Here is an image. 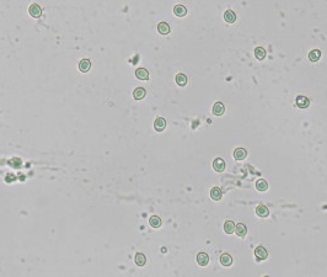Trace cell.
I'll return each instance as SVG.
<instances>
[{
	"mask_svg": "<svg viewBox=\"0 0 327 277\" xmlns=\"http://www.w3.org/2000/svg\"><path fill=\"white\" fill-rule=\"evenodd\" d=\"M224 111H225L224 105H223L221 102H215V105L213 106V113H214L215 116H221V115L224 113Z\"/></svg>",
	"mask_w": 327,
	"mask_h": 277,
	"instance_id": "obj_16",
	"label": "cell"
},
{
	"mask_svg": "<svg viewBox=\"0 0 327 277\" xmlns=\"http://www.w3.org/2000/svg\"><path fill=\"white\" fill-rule=\"evenodd\" d=\"M231 262H232V259H231V256L229 254H223L220 256V264L223 266H230Z\"/></svg>",
	"mask_w": 327,
	"mask_h": 277,
	"instance_id": "obj_15",
	"label": "cell"
},
{
	"mask_svg": "<svg viewBox=\"0 0 327 277\" xmlns=\"http://www.w3.org/2000/svg\"><path fill=\"white\" fill-rule=\"evenodd\" d=\"M134 261H135V264H137L138 266H144L145 262H147V259H145L144 254L138 253V254L135 255V258H134Z\"/></svg>",
	"mask_w": 327,
	"mask_h": 277,
	"instance_id": "obj_17",
	"label": "cell"
},
{
	"mask_svg": "<svg viewBox=\"0 0 327 277\" xmlns=\"http://www.w3.org/2000/svg\"><path fill=\"white\" fill-rule=\"evenodd\" d=\"M173 12H175L176 16L182 17V16H185V15L187 14V9H186L183 5H176L175 9H173Z\"/></svg>",
	"mask_w": 327,
	"mask_h": 277,
	"instance_id": "obj_13",
	"label": "cell"
},
{
	"mask_svg": "<svg viewBox=\"0 0 327 277\" xmlns=\"http://www.w3.org/2000/svg\"><path fill=\"white\" fill-rule=\"evenodd\" d=\"M90 68H91V63H90L89 59H83V60H80V63H79V69H80V71H83V73H87V71L90 70Z\"/></svg>",
	"mask_w": 327,
	"mask_h": 277,
	"instance_id": "obj_5",
	"label": "cell"
},
{
	"mask_svg": "<svg viewBox=\"0 0 327 277\" xmlns=\"http://www.w3.org/2000/svg\"><path fill=\"white\" fill-rule=\"evenodd\" d=\"M309 104H310V101H309V99H308L306 96L300 95V96L296 97V105H298L300 109H306V107L309 106Z\"/></svg>",
	"mask_w": 327,
	"mask_h": 277,
	"instance_id": "obj_4",
	"label": "cell"
},
{
	"mask_svg": "<svg viewBox=\"0 0 327 277\" xmlns=\"http://www.w3.org/2000/svg\"><path fill=\"white\" fill-rule=\"evenodd\" d=\"M246 155H247V152H246V149H244V148H237V149H235V152H234V158H235L236 160H242V159L246 158Z\"/></svg>",
	"mask_w": 327,
	"mask_h": 277,
	"instance_id": "obj_6",
	"label": "cell"
},
{
	"mask_svg": "<svg viewBox=\"0 0 327 277\" xmlns=\"http://www.w3.org/2000/svg\"><path fill=\"white\" fill-rule=\"evenodd\" d=\"M255 55H256V58L260 59V60L265 59V57H266V50L262 48V47H257V48L255 50Z\"/></svg>",
	"mask_w": 327,
	"mask_h": 277,
	"instance_id": "obj_24",
	"label": "cell"
},
{
	"mask_svg": "<svg viewBox=\"0 0 327 277\" xmlns=\"http://www.w3.org/2000/svg\"><path fill=\"white\" fill-rule=\"evenodd\" d=\"M165 127H166V121H165L164 118L159 117V118H156V119H155V122H154V128H155L158 132H161V131H164V129H165Z\"/></svg>",
	"mask_w": 327,
	"mask_h": 277,
	"instance_id": "obj_7",
	"label": "cell"
},
{
	"mask_svg": "<svg viewBox=\"0 0 327 277\" xmlns=\"http://www.w3.org/2000/svg\"><path fill=\"white\" fill-rule=\"evenodd\" d=\"M256 187L260 190V191H266L267 188H268V184H267V181L266 180H258L257 182H256Z\"/></svg>",
	"mask_w": 327,
	"mask_h": 277,
	"instance_id": "obj_25",
	"label": "cell"
},
{
	"mask_svg": "<svg viewBox=\"0 0 327 277\" xmlns=\"http://www.w3.org/2000/svg\"><path fill=\"white\" fill-rule=\"evenodd\" d=\"M28 12L32 17H40L41 14H42V10L41 7L38 6V4H32L30 7H28Z\"/></svg>",
	"mask_w": 327,
	"mask_h": 277,
	"instance_id": "obj_2",
	"label": "cell"
},
{
	"mask_svg": "<svg viewBox=\"0 0 327 277\" xmlns=\"http://www.w3.org/2000/svg\"><path fill=\"white\" fill-rule=\"evenodd\" d=\"M224 230L226 234H231L235 232V224L232 221H226L224 224Z\"/></svg>",
	"mask_w": 327,
	"mask_h": 277,
	"instance_id": "obj_18",
	"label": "cell"
},
{
	"mask_svg": "<svg viewBox=\"0 0 327 277\" xmlns=\"http://www.w3.org/2000/svg\"><path fill=\"white\" fill-rule=\"evenodd\" d=\"M235 232L239 236H245L247 234V227L242 223H239L237 225H235Z\"/></svg>",
	"mask_w": 327,
	"mask_h": 277,
	"instance_id": "obj_8",
	"label": "cell"
},
{
	"mask_svg": "<svg viewBox=\"0 0 327 277\" xmlns=\"http://www.w3.org/2000/svg\"><path fill=\"white\" fill-rule=\"evenodd\" d=\"M145 90L143 89V88H137L134 91H133V96H134V99L135 100H142V99H144V96H145Z\"/></svg>",
	"mask_w": 327,
	"mask_h": 277,
	"instance_id": "obj_14",
	"label": "cell"
},
{
	"mask_svg": "<svg viewBox=\"0 0 327 277\" xmlns=\"http://www.w3.org/2000/svg\"><path fill=\"white\" fill-rule=\"evenodd\" d=\"M224 20H225L226 22H229V24L235 22V20H236V15H235V12H234L232 10H226L225 14H224Z\"/></svg>",
	"mask_w": 327,
	"mask_h": 277,
	"instance_id": "obj_10",
	"label": "cell"
},
{
	"mask_svg": "<svg viewBox=\"0 0 327 277\" xmlns=\"http://www.w3.org/2000/svg\"><path fill=\"white\" fill-rule=\"evenodd\" d=\"M256 213H257V216H258V217H262V218H265V217H268V214H270V211H268V208H267L266 206L261 205V206H258V207L256 208Z\"/></svg>",
	"mask_w": 327,
	"mask_h": 277,
	"instance_id": "obj_11",
	"label": "cell"
},
{
	"mask_svg": "<svg viewBox=\"0 0 327 277\" xmlns=\"http://www.w3.org/2000/svg\"><path fill=\"white\" fill-rule=\"evenodd\" d=\"M213 167H214L215 171L221 172V171L225 169V163H224V160H223L221 158H217V159L213 162Z\"/></svg>",
	"mask_w": 327,
	"mask_h": 277,
	"instance_id": "obj_9",
	"label": "cell"
},
{
	"mask_svg": "<svg viewBox=\"0 0 327 277\" xmlns=\"http://www.w3.org/2000/svg\"><path fill=\"white\" fill-rule=\"evenodd\" d=\"M210 197L214 200V201H219L221 198V191L219 187H213L210 190Z\"/></svg>",
	"mask_w": 327,
	"mask_h": 277,
	"instance_id": "obj_20",
	"label": "cell"
},
{
	"mask_svg": "<svg viewBox=\"0 0 327 277\" xmlns=\"http://www.w3.org/2000/svg\"><path fill=\"white\" fill-rule=\"evenodd\" d=\"M135 75H137V78L140 79V80H147V79L149 78V73H148V70L144 69V68H139V69H137Z\"/></svg>",
	"mask_w": 327,
	"mask_h": 277,
	"instance_id": "obj_12",
	"label": "cell"
},
{
	"mask_svg": "<svg viewBox=\"0 0 327 277\" xmlns=\"http://www.w3.org/2000/svg\"><path fill=\"white\" fill-rule=\"evenodd\" d=\"M320 57H321V52L319 50H314V51H311L309 53V59L311 62H317L320 59Z\"/></svg>",
	"mask_w": 327,
	"mask_h": 277,
	"instance_id": "obj_21",
	"label": "cell"
},
{
	"mask_svg": "<svg viewBox=\"0 0 327 277\" xmlns=\"http://www.w3.org/2000/svg\"><path fill=\"white\" fill-rule=\"evenodd\" d=\"M176 83L180 86H185L187 84V76L185 74H177L176 75Z\"/></svg>",
	"mask_w": 327,
	"mask_h": 277,
	"instance_id": "obj_23",
	"label": "cell"
},
{
	"mask_svg": "<svg viewBox=\"0 0 327 277\" xmlns=\"http://www.w3.org/2000/svg\"><path fill=\"white\" fill-rule=\"evenodd\" d=\"M197 262L201 265V266H207L209 264V256L208 254L206 253H199L197 255Z\"/></svg>",
	"mask_w": 327,
	"mask_h": 277,
	"instance_id": "obj_3",
	"label": "cell"
},
{
	"mask_svg": "<svg viewBox=\"0 0 327 277\" xmlns=\"http://www.w3.org/2000/svg\"><path fill=\"white\" fill-rule=\"evenodd\" d=\"M149 223H150V225H151L153 228H159V227H161V219H160L158 216H153V217H150Z\"/></svg>",
	"mask_w": 327,
	"mask_h": 277,
	"instance_id": "obj_22",
	"label": "cell"
},
{
	"mask_svg": "<svg viewBox=\"0 0 327 277\" xmlns=\"http://www.w3.org/2000/svg\"><path fill=\"white\" fill-rule=\"evenodd\" d=\"M255 256L257 260H266L268 258V253L263 246H257L255 249Z\"/></svg>",
	"mask_w": 327,
	"mask_h": 277,
	"instance_id": "obj_1",
	"label": "cell"
},
{
	"mask_svg": "<svg viewBox=\"0 0 327 277\" xmlns=\"http://www.w3.org/2000/svg\"><path fill=\"white\" fill-rule=\"evenodd\" d=\"M158 31H159L161 35H167V33L170 32V26H168V24H166V22H160V24L158 25Z\"/></svg>",
	"mask_w": 327,
	"mask_h": 277,
	"instance_id": "obj_19",
	"label": "cell"
}]
</instances>
